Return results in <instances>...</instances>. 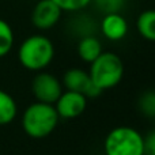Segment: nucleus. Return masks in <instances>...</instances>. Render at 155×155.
<instances>
[{"label":"nucleus","instance_id":"1","mask_svg":"<svg viewBox=\"0 0 155 155\" xmlns=\"http://www.w3.org/2000/svg\"><path fill=\"white\" fill-rule=\"evenodd\" d=\"M60 117L54 105L37 101L25 109L22 114V128L29 137L44 139L56 129Z\"/></svg>","mask_w":155,"mask_h":155},{"label":"nucleus","instance_id":"2","mask_svg":"<svg viewBox=\"0 0 155 155\" xmlns=\"http://www.w3.org/2000/svg\"><path fill=\"white\" fill-rule=\"evenodd\" d=\"M54 57L53 42L42 34H33L23 40L18 49V59L22 67L40 72L45 70Z\"/></svg>","mask_w":155,"mask_h":155},{"label":"nucleus","instance_id":"3","mask_svg":"<svg viewBox=\"0 0 155 155\" xmlns=\"http://www.w3.org/2000/svg\"><path fill=\"white\" fill-rule=\"evenodd\" d=\"M105 155H144V136L132 127L120 125L104 140Z\"/></svg>","mask_w":155,"mask_h":155},{"label":"nucleus","instance_id":"4","mask_svg":"<svg viewBox=\"0 0 155 155\" xmlns=\"http://www.w3.org/2000/svg\"><path fill=\"white\" fill-rule=\"evenodd\" d=\"M90 79L102 91L116 87L123 80L124 63L120 56L113 52H102L90 64Z\"/></svg>","mask_w":155,"mask_h":155},{"label":"nucleus","instance_id":"5","mask_svg":"<svg viewBox=\"0 0 155 155\" xmlns=\"http://www.w3.org/2000/svg\"><path fill=\"white\" fill-rule=\"evenodd\" d=\"M31 91L38 102L54 105L63 93V84L53 74L40 71L31 82Z\"/></svg>","mask_w":155,"mask_h":155},{"label":"nucleus","instance_id":"6","mask_svg":"<svg viewBox=\"0 0 155 155\" xmlns=\"http://www.w3.org/2000/svg\"><path fill=\"white\" fill-rule=\"evenodd\" d=\"M61 84L65 87V90L82 93L86 98H97L104 93L98 86L93 83L88 72L80 68H70L65 71Z\"/></svg>","mask_w":155,"mask_h":155},{"label":"nucleus","instance_id":"7","mask_svg":"<svg viewBox=\"0 0 155 155\" xmlns=\"http://www.w3.org/2000/svg\"><path fill=\"white\" fill-rule=\"evenodd\" d=\"M87 107V98L82 93L65 90L61 93L56 102H54V109L60 118L65 120H72L84 113Z\"/></svg>","mask_w":155,"mask_h":155},{"label":"nucleus","instance_id":"8","mask_svg":"<svg viewBox=\"0 0 155 155\" xmlns=\"http://www.w3.org/2000/svg\"><path fill=\"white\" fill-rule=\"evenodd\" d=\"M63 10L52 0H40L31 12V23L38 30H49L59 23Z\"/></svg>","mask_w":155,"mask_h":155},{"label":"nucleus","instance_id":"9","mask_svg":"<svg viewBox=\"0 0 155 155\" xmlns=\"http://www.w3.org/2000/svg\"><path fill=\"white\" fill-rule=\"evenodd\" d=\"M99 30L107 40L120 41L128 33V22L121 14H106L99 23Z\"/></svg>","mask_w":155,"mask_h":155},{"label":"nucleus","instance_id":"10","mask_svg":"<svg viewBox=\"0 0 155 155\" xmlns=\"http://www.w3.org/2000/svg\"><path fill=\"white\" fill-rule=\"evenodd\" d=\"M78 54L83 61L91 63L102 53V44L95 35H87V37H82L79 38V42H78Z\"/></svg>","mask_w":155,"mask_h":155},{"label":"nucleus","instance_id":"11","mask_svg":"<svg viewBox=\"0 0 155 155\" xmlns=\"http://www.w3.org/2000/svg\"><path fill=\"white\" fill-rule=\"evenodd\" d=\"M68 27H70V31H72L75 35L82 38V37H87V35H95L94 33L98 29V25L88 15L80 14V15H76L75 18L70 19Z\"/></svg>","mask_w":155,"mask_h":155},{"label":"nucleus","instance_id":"12","mask_svg":"<svg viewBox=\"0 0 155 155\" xmlns=\"http://www.w3.org/2000/svg\"><path fill=\"white\" fill-rule=\"evenodd\" d=\"M18 105L15 99L4 90H0V127L11 124L16 117Z\"/></svg>","mask_w":155,"mask_h":155},{"label":"nucleus","instance_id":"13","mask_svg":"<svg viewBox=\"0 0 155 155\" xmlns=\"http://www.w3.org/2000/svg\"><path fill=\"white\" fill-rule=\"evenodd\" d=\"M136 27L144 40L155 42V10H146L140 12L136 21Z\"/></svg>","mask_w":155,"mask_h":155},{"label":"nucleus","instance_id":"14","mask_svg":"<svg viewBox=\"0 0 155 155\" xmlns=\"http://www.w3.org/2000/svg\"><path fill=\"white\" fill-rule=\"evenodd\" d=\"M14 46V31L11 26L0 19V57L7 56Z\"/></svg>","mask_w":155,"mask_h":155},{"label":"nucleus","instance_id":"15","mask_svg":"<svg viewBox=\"0 0 155 155\" xmlns=\"http://www.w3.org/2000/svg\"><path fill=\"white\" fill-rule=\"evenodd\" d=\"M137 106L143 116L148 118H155V90L144 91L139 97Z\"/></svg>","mask_w":155,"mask_h":155},{"label":"nucleus","instance_id":"16","mask_svg":"<svg viewBox=\"0 0 155 155\" xmlns=\"http://www.w3.org/2000/svg\"><path fill=\"white\" fill-rule=\"evenodd\" d=\"M91 3H94L95 8L104 15L121 14L124 5H125V0H91Z\"/></svg>","mask_w":155,"mask_h":155},{"label":"nucleus","instance_id":"17","mask_svg":"<svg viewBox=\"0 0 155 155\" xmlns=\"http://www.w3.org/2000/svg\"><path fill=\"white\" fill-rule=\"evenodd\" d=\"M56 3L63 11H70V12H76L83 8H86L91 3V0H52Z\"/></svg>","mask_w":155,"mask_h":155},{"label":"nucleus","instance_id":"18","mask_svg":"<svg viewBox=\"0 0 155 155\" xmlns=\"http://www.w3.org/2000/svg\"><path fill=\"white\" fill-rule=\"evenodd\" d=\"M144 155H155V131L144 136Z\"/></svg>","mask_w":155,"mask_h":155}]
</instances>
